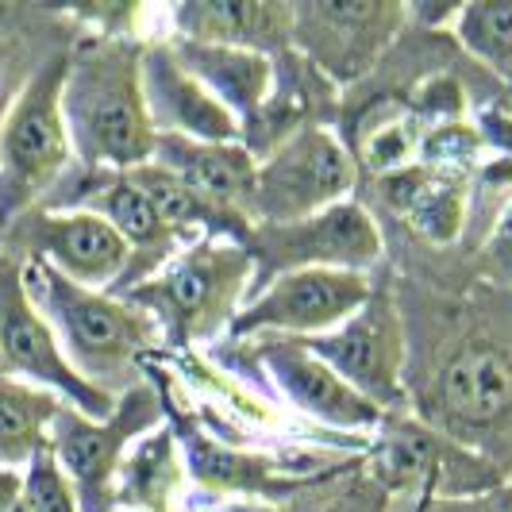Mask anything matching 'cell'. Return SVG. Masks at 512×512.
<instances>
[{
  "label": "cell",
  "mask_w": 512,
  "mask_h": 512,
  "mask_svg": "<svg viewBox=\"0 0 512 512\" xmlns=\"http://www.w3.org/2000/svg\"><path fill=\"white\" fill-rule=\"evenodd\" d=\"M143 43L89 35L66 54L62 116L85 170H135L151 162L154 128L143 104Z\"/></svg>",
  "instance_id": "obj_1"
},
{
  "label": "cell",
  "mask_w": 512,
  "mask_h": 512,
  "mask_svg": "<svg viewBox=\"0 0 512 512\" xmlns=\"http://www.w3.org/2000/svg\"><path fill=\"white\" fill-rule=\"evenodd\" d=\"M24 289L39 316L51 324L66 362L93 389L108 397L139 385V366L158 347V324L143 308L108 293L62 278L47 262H20Z\"/></svg>",
  "instance_id": "obj_2"
},
{
  "label": "cell",
  "mask_w": 512,
  "mask_h": 512,
  "mask_svg": "<svg viewBox=\"0 0 512 512\" xmlns=\"http://www.w3.org/2000/svg\"><path fill=\"white\" fill-rule=\"evenodd\" d=\"M255 285V258L239 239L197 235L158 274L120 293L158 324L170 347L228 332Z\"/></svg>",
  "instance_id": "obj_3"
},
{
  "label": "cell",
  "mask_w": 512,
  "mask_h": 512,
  "mask_svg": "<svg viewBox=\"0 0 512 512\" xmlns=\"http://www.w3.org/2000/svg\"><path fill=\"white\" fill-rule=\"evenodd\" d=\"M66 54L47 58L0 116V231L39 208L74 158L62 116Z\"/></svg>",
  "instance_id": "obj_4"
},
{
  "label": "cell",
  "mask_w": 512,
  "mask_h": 512,
  "mask_svg": "<svg viewBox=\"0 0 512 512\" xmlns=\"http://www.w3.org/2000/svg\"><path fill=\"white\" fill-rule=\"evenodd\" d=\"M362 466L385 486V493L397 501V512L409 501H436V497H474L497 489L505 478V470H497L482 451L462 447L459 439L443 436L439 428L424 424L420 416L397 412L385 416L378 428L374 451L362 459Z\"/></svg>",
  "instance_id": "obj_5"
},
{
  "label": "cell",
  "mask_w": 512,
  "mask_h": 512,
  "mask_svg": "<svg viewBox=\"0 0 512 512\" xmlns=\"http://www.w3.org/2000/svg\"><path fill=\"white\" fill-rule=\"evenodd\" d=\"M162 424H166V405L147 378L131 385L128 393H120L104 420H93L70 405L58 409L47 432V447L66 470L81 512L116 509V474L124 466V455L131 451V443H139Z\"/></svg>",
  "instance_id": "obj_6"
},
{
  "label": "cell",
  "mask_w": 512,
  "mask_h": 512,
  "mask_svg": "<svg viewBox=\"0 0 512 512\" xmlns=\"http://www.w3.org/2000/svg\"><path fill=\"white\" fill-rule=\"evenodd\" d=\"M239 243L255 258L251 293L293 270L370 274L385 255L382 228L370 216V208L359 201H339L324 212H312L305 220H289V224H251V231Z\"/></svg>",
  "instance_id": "obj_7"
},
{
  "label": "cell",
  "mask_w": 512,
  "mask_h": 512,
  "mask_svg": "<svg viewBox=\"0 0 512 512\" xmlns=\"http://www.w3.org/2000/svg\"><path fill=\"white\" fill-rule=\"evenodd\" d=\"M305 351L320 362H328L355 393H362L370 405H378L385 416L409 412V385H405V320L393 301L389 285H374L370 301L343 320L339 328L316 339H297Z\"/></svg>",
  "instance_id": "obj_8"
},
{
  "label": "cell",
  "mask_w": 512,
  "mask_h": 512,
  "mask_svg": "<svg viewBox=\"0 0 512 512\" xmlns=\"http://www.w3.org/2000/svg\"><path fill=\"white\" fill-rule=\"evenodd\" d=\"M405 20L409 8L385 0H297L293 51L339 89L382 66Z\"/></svg>",
  "instance_id": "obj_9"
},
{
  "label": "cell",
  "mask_w": 512,
  "mask_h": 512,
  "mask_svg": "<svg viewBox=\"0 0 512 512\" xmlns=\"http://www.w3.org/2000/svg\"><path fill=\"white\" fill-rule=\"evenodd\" d=\"M355 158L332 128H301L258 158L255 224H289L351 201Z\"/></svg>",
  "instance_id": "obj_10"
},
{
  "label": "cell",
  "mask_w": 512,
  "mask_h": 512,
  "mask_svg": "<svg viewBox=\"0 0 512 512\" xmlns=\"http://www.w3.org/2000/svg\"><path fill=\"white\" fill-rule=\"evenodd\" d=\"M374 293L370 274L355 270H293L247 297L228 335L243 339H316L351 320Z\"/></svg>",
  "instance_id": "obj_11"
},
{
  "label": "cell",
  "mask_w": 512,
  "mask_h": 512,
  "mask_svg": "<svg viewBox=\"0 0 512 512\" xmlns=\"http://www.w3.org/2000/svg\"><path fill=\"white\" fill-rule=\"evenodd\" d=\"M0 255L47 262L85 289H116L128 270V243L101 216L81 208H31L0 231Z\"/></svg>",
  "instance_id": "obj_12"
},
{
  "label": "cell",
  "mask_w": 512,
  "mask_h": 512,
  "mask_svg": "<svg viewBox=\"0 0 512 512\" xmlns=\"http://www.w3.org/2000/svg\"><path fill=\"white\" fill-rule=\"evenodd\" d=\"M420 420L478 451L482 439L512 424V355L486 339L455 347L439 362Z\"/></svg>",
  "instance_id": "obj_13"
},
{
  "label": "cell",
  "mask_w": 512,
  "mask_h": 512,
  "mask_svg": "<svg viewBox=\"0 0 512 512\" xmlns=\"http://www.w3.org/2000/svg\"><path fill=\"white\" fill-rule=\"evenodd\" d=\"M0 374L39 385L93 420H104L116 405V397L93 389L66 362L51 324L39 316V308L27 297L20 262L4 255H0Z\"/></svg>",
  "instance_id": "obj_14"
},
{
  "label": "cell",
  "mask_w": 512,
  "mask_h": 512,
  "mask_svg": "<svg viewBox=\"0 0 512 512\" xmlns=\"http://www.w3.org/2000/svg\"><path fill=\"white\" fill-rule=\"evenodd\" d=\"M143 104L154 135H181L201 143H243V128L224 104L178 62L170 39L143 43Z\"/></svg>",
  "instance_id": "obj_15"
},
{
  "label": "cell",
  "mask_w": 512,
  "mask_h": 512,
  "mask_svg": "<svg viewBox=\"0 0 512 512\" xmlns=\"http://www.w3.org/2000/svg\"><path fill=\"white\" fill-rule=\"evenodd\" d=\"M258 362L266 366L270 382L278 385L293 409L308 412L312 420L339 428V432H378L385 412L370 405L362 393L335 374L328 362H320L312 351H305L297 339L266 335L258 343Z\"/></svg>",
  "instance_id": "obj_16"
},
{
  "label": "cell",
  "mask_w": 512,
  "mask_h": 512,
  "mask_svg": "<svg viewBox=\"0 0 512 512\" xmlns=\"http://www.w3.org/2000/svg\"><path fill=\"white\" fill-rule=\"evenodd\" d=\"M151 162L170 170L212 212L251 231L258 158L243 143H201V139H181V135H154Z\"/></svg>",
  "instance_id": "obj_17"
},
{
  "label": "cell",
  "mask_w": 512,
  "mask_h": 512,
  "mask_svg": "<svg viewBox=\"0 0 512 512\" xmlns=\"http://www.w3.org/2000/svg\"><path fill=\"white\" fill-rule=\"evenodd\" d=\"M174 39L278 58L293 47L289 0H185L170 8Z\"/></svg>",
  "instance_id": "obj_18"
},
{
  "label": "cell",
  "mask_w": 512,
  "mask_h": 512,
  "mask_svg": "<svg viewBox=\"0 0 512 512\" xmlns=\"http://www.w3.org/2000/svg\"><path fill=\"white\" fill-rule=\"evenodd\" d=\"M378 193L393 212H401L412 231L432 243L451 247L470 220V181L466 174H443L424 162L393 170L378 181Z\"/></svg>",
  "instance_id": "obj_19"
},
{
  "label": "cell",
  "mask_w": 512,
  "mask_h": 512,
  "mask_svg": "<svg viewBox=\"0 0 512 512\" xmlns=\"http://www.w3.org/2000/svg\"><path fill=\"white\" fill-rule=\"evenodd\" d=\"M170 47L181 66L239 120V128H247L255 120L262 101L270 97V85H274V58L212 47V43H189V39H170Z\"/></svg>",
  "instance_id": "obj_20"
},
{
  "label": "cell",
  "mask_w": 512,
  "mask_h": 512,
  "mask_svg": "<svg viewBox=\"0 0 512 512\" xmlns=\"http://www.w3.org/2000/svg\"><path fill=\"white\" fill-rule=\"evenodd\" d=\"M185 466L205 489L216 493H262V497H297L316 478H285V462L270 455H247L224 447L216 439L189 432L185 436ZM332 474V470H328Z\"/></svg>",
  "instance_id": "obj_21"
},
{
  "label": "cell",
  "mask_w": 512,
  "mask_h": 512,
  "mask_svg": "<svg viewBox=\"0 0 512 512\" xmlns=\"http://www.w3.org/2000/svg\"><path fill=\"white\" fill-rule=\"evenodd\" d=\"M181 482L178 436L174 424L154 428L131 443L124 466L116 474V505H135L143 512H170L174 489Z\"/></svg>",
  "instance_id": "obj_22"
},
{
  "label": "cell",
  "mask_w": 512,
  "mask_h": 512,
  "mask_svg": "<svg viewBox=\"0 0 512 512\" xmlns=\"http://www.w3.org/2000/svg\"><path fill=\"white\" fill-rule=\"evenodd\" d=\"M62 405L66 401H58L47 389L0 374V466L4 470L24 474L27 462L47 447V432Z\"/></svg>",
  "instance_id": "obj_23"
},
{
  "label": "cell",
  "mask_w": 512,
  "mask_h": 512,
  "mask_svg": "<svg viewBox=\"0 0 512 512\" xmlns=\"http://www.w3.org/2000/svg\"><path fill=\"white\" fill-rule=\"evenodd\" d=\"M451 31L459 47L489 74L512 85V0H474L459 4Z\"/></svg>",
  "instance_id": "obj_24"
},
{
  "label": "cell",
  "mask_w": 512,
  "mask_h": 512,
  "mask_svg": "<svg viewBox=\"0 0 512 512\" xmlns=\"http://www.w3.org/2000/svg\"><path fill=\"white\" fill-rule=\"evenodd\" d=\"M289 512H397V501L362 466V459H347L343 466H335L332 474L301 489Z\"/></svg>",
  "instance_id": "obj_25"
},
{
  "label": "cell",
  "mask_w": 512,
  "mask_h": 512,
  "mask_svg": "<svg viewBox=\"0 0 512 512\" xmlns=\"http://www.w3.org/2000/svg\"><path fill=\"white\" fill-rule=\"evenodd\" d=\"M420 124L412 120L409 112H389L385 120L370 124V131L362 135V162L366 170H374L378 178L393 174V170H405L416 162V147H420Z\"/></svg>",
  "instance_id": "obj_26"
},
{
  "label": "cell",
  "mask_w": 512,
  "mask_h": 512,
  "mask_svg": "<svg viewBox=\"0 0 512 512\" xmlns=\"http://www.w3.org/2000/svg\"><path fill=\"white\" fill-rule=\"evenodd\" d=\"M16 512H81L74 486H70L66 470L58 466L51 447H43V451L24 466Z\"/></svg>",
  "instance_id": "obj_27"
},
{
  "label": "cell",
  "mask_w": 512,
  "mask_h": 512,
  "mask_svg": "<svg viewBox=\"0 0 512 512\" xmlns=\"http://www.w3.org/2000/svg\"><path fill=\"white\" fill-rule=\"evenodd\" d=\"M478 270L489 282L512 289V197L509 205L497 212V220L489 224L486 239L478 247Z\"/></svg>",
  "instance_id": "obj_28"
},
{
  "label": "cell",
  "mask_w": 512,
  "mask_h": 512,
  "mask_svg": "<svg viewBox=\"0 0 512 512\" xmlns=\"http://www.w3.org/2000/svg\"><path fill=\"white\" fill-rule=\"evenodd\" d=\"M412 512H512V482H501L497 489L474 493V497H436L420 501Z\"/></svg>",
  "instance_id": "obj_29"
},
{
  "label": "cell",
  "mask_w": 512,
  "mask_h": 512,
  "mask_svg": "<svg viewBox=\"0 0 512 512\" xmlns=\"http://www.w3.org/2000/svg\"><path fill=\"white\" fill-rule=\"evenodd\" d=\"M474 128H478L486 147L501 151L512 162V104L509 101L486 104V108L478 112V124H474Z\"/></svg>",
  "instance_id": "obj_30"
},
{
  "label": "cell",
  "mask_w": 512,
  "mask_h": 512,
  "mask_svg": "<svg viewBox=\"0 0 512 512\" xmlns=\"http://www.w3.org/2000/svg\"><path fill=\"white\" fill-rule=\"evenodd\" d=\"M20 482H24L20 470H4L0 466V512H16V505H20Z\"/></svg>",
  "instance_id": "obj_31"
}]
</instances>
